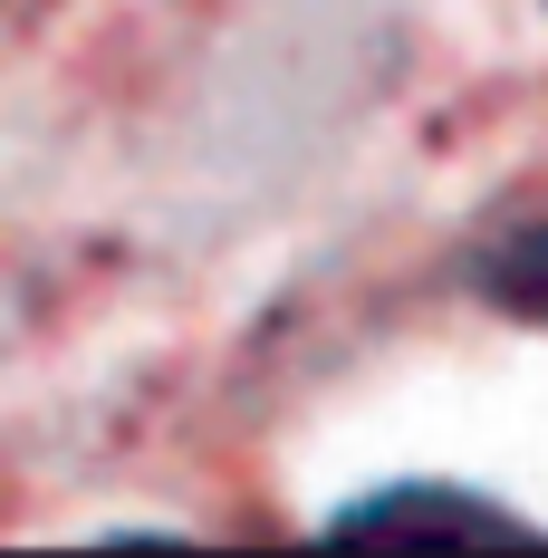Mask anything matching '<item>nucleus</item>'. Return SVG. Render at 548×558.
Listing matches in <instances>:
<instances>
[{"mask_svg": "<svg viewBox=\"0 0 548 558\" xmlns=\"http://www.w3.org/2000/svg\"><path fill=\"white\" fill-rule=\"evenodd\" d=\"M472 289H482V308H500V318L548 328V203L472 251Z\"/></svg>", "mask_w": 548, "mask_h": 558, "instance_id": "f03ea898", "label": "nucleus"}, {"mask_svg": "<svg viewBox=\"0 0 548 558\" xmlns=\"http://www.w3.org/2000/svg\"><path fill=\"white\" fill-rule=\"evenodd\" d=\"M318 539H424V549H539L548 530L529 510L491 501L472 482H376L328 510Z\"/></svg>", "mask_w": 548, "mask_h": 558, "instance_id": "f257e3e1", "label": "nucleus"}]
</instances>
